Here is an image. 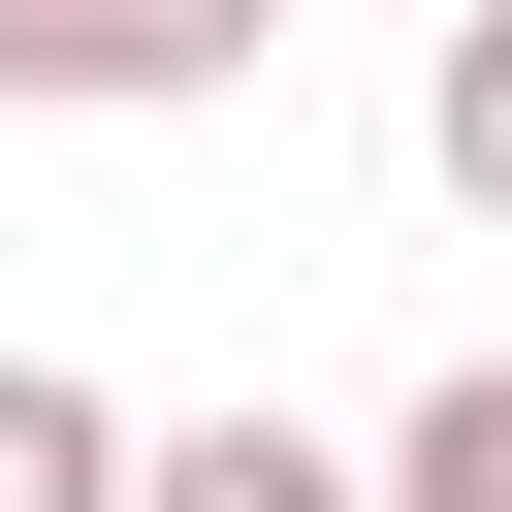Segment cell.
Segmentation results:
<instances>
[{"label":"cell","instance_id":"obj_4","mask_svg":"<svg viewBox=\"0 0 512 512\" xmlns=\"http://www.w3.org/2000/svg\"><path fill=\"white\" fill-rule=\"evenodd\" d=\"M384 512H512V352H448V384L384 416Z\"/></svg>","mask_w":512,"mask_h":512},{"label":"cell","instance_id":"obj_1","mask_svg":"<svg viewBox=\"0 0 512 512\" xmlns=\"http://www.w3.org/2000/svg\"><path fill=\"white\" fill-rule=\"evenodd\" d=\"M288 0H0V96L32 128H160V96H256Z\"/></svg>","mask_w":512,"mask_h":512},{"label":"cell","instance_id":"obj_2","mask_svg":"<svg viewBox=\"0 0 512 512\" xmlns=\"http://www.w3.org/2000/svg\"><path fill=\"white\" fill-rule=\"evenodd\" d=\"M128 512H384L320 416H128Z\"/></svg>","mask_w":512,"mask_h":512},{"label":"cell","instance_id":"obj_3","mask_svg":"<svg viewBox=\"0 0 512 512\" xmlns=\"http://www.w3.org/2000/svg\"><path fill=\"white\" fill-rule=\"evenodd\" d=\"M0 512H128V416H96L64 352H0Z\"/></svg>","mask_w":512,"mask_h":512},{"label":"cell","instance_id":"obj_5","mask_svg":"<svg viewBox=\"0 0 512 512\" xmlns=\"http://www.w3.org/2000/svg\"><path fill=\"white\" fill-rule=\"evenodd\" d=\"M416 160H448V192H480V224H512V0H480V32H448V64H416Z\"/></svg>","mask_w":512,"mask_h":512}]
</instances>
